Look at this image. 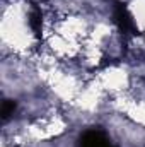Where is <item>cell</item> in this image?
I'll return each mask as SVG.
<instances>
[{
	"mask_svg": "<svg viewBox=\"0 0 145 147\" xmlns=\"http://www.w3.org/2000/svg\"><path fill=\"white\" fill-rule=\"evenodd\" d=\"M80 147H113L109 144V140L97 130H89L84 134L82 140H80Z\"/></svg>",
	"mask_w": 145,
	"mask_h": 147,
	"instance_id": "cell-1",
	"label": "cell"
},
{
	"mask_svg": "<svg viewBox=\"0 0 145 147\" xmlns=\"http://www.w3.org/2000/svg\"><path fill=\"white\" fill-rule=\"evenodd\" d=\"M14 110H15V103L14 101H3V105H2V116L9 118L14 113Z\"/></svg>",
	"mask_w": 145,
	"mask_h": 147,
	"instance_id": "cell-2",
	"label": "cell"
}]
</instances>
